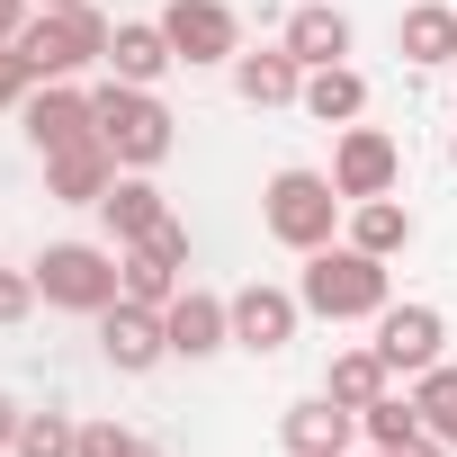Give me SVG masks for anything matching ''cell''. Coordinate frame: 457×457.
Listing matches in <instances>:
<instances>
[{
    "label": "cell",
    "mask_w": 457,
    "mask_h": 457,
    "mask_svg": "<svg viewBox=\"0 0 457 457\" xmlns=\"http://www.w3.org/2000/svg\"><path fill=\"white\" fill-rule=\"evenodd\" d=\"M90 126H99V144L117 153V170H162L170 144H179V117L162 108V90H135V81H117V72L90 90Z\"/></svg>",
    "instance_id": "obj_2"
},
{
    "label": "cell",
    "mask_w": 457,
    "mask_h": 457,
    "mask_svg": "<svg viewBox=\"0 0 457 457\" xmlns=\"http://www.w3.org/2000/svg\"><path fill=\"white\" fill-rule=\"evenodd\" d=\"M10 457H81V421L72 412H28L19 439H10Z\"/></svg>",
    "instance_id": "obj_25"
},
{
    "label": "cell",
    "mask_w": 457,
    "mask_h": 457,
    "mask_svg": "<svg viewBox=\"0 0 457 457\" xmlns=\"http://www.w3.org/2000/svg\"><path fill=\"white\" fill-rule=\"evenodd\" d=\"M99 359H108L117 377H153V368L170 359V332H162V314H153V305H135V296H117V305L99 314Z\"/></svg>",
    "instance_id": "obj_9"
},
{
    "label": "cell",
    "mask_w": 457,
    "mask_h": 457,
    "mask_svg": "<svg viewBox=\"0 0 457 457\" xmlns=\"http://www.w3.org/2000/svg\"><path fill=\"white\" fill-rule=\"evenodd\" d=\"M412 430H421V403H412V395H395V386L359 412V439H368V448H403Z\"/></svg>",
    "instance_id": "obj_24"
},
{
    "label": "cell",
    "mask_w": 457,
    "mask_h": 457,
    "mask_svg": "<svg viewBox=\"0 0 457 457\" xmlns=\"http://www.w3.org/2000/svg\"><path fill=\"white\" fill-rule=\"evenodd\" d=\"M412 403H421V430H439V439L457 448V368H448V359L412 377Z\"/></svg>",
    "instance_id": "obj_26"
},
{
    "label": "cell",
    "mask_w": 457,
    "mask_h": 457,
    "mask_svg": "<svg viewBox=\"0 0 457 457\" xmlns=\"http://www.w3.org/2000/svg\"><path fill=\"white\" fill-rule=\"evenodd\" d=\"M162 332H170V359H215V350H234V296L179 287V296L162 305Z\"/></svg>",
    "instance_id": "obj_10"
},
{
    "label": "cell",
    "mask_w": 457,
    "mask_h": 457,
    "mask_svg": "<svg viewBox=\"0 0 457 457\" xmlns=\"http://www.w3.org/2000/svg\"><path fill=\"white\" fill-rule=\"evenodd\" d=\"M395 46H403V63H421V72L457 63V0H412L403 28H395Z\"/></svg>",
    "instance_id": "obj_18"
},
{
    "label": "cell",
    "mask_w": 457,
    "mask_h": 457,
    "mask_svg": "<svg viewBox=\"0 0 457 457\" xmlns=\"http://www.w3.org/2000/svg\"><path fill=\"white\" fill-rule=\"evenodd\" d=\"M0 457H10V448H0Z\"/></svg>",
    "instance_id": "obj_36"
},
{
    "label": "cell",
    "mask_w": 457,
    "mask_h": 457,
    "mask_svg": "<svg viewBox=\"0 0 457 457\" xmlns=\"http://www.w3.org/2000/svg\"><path fill=\"white\" fill-rule=\"evenodd\" d=\"M386 457H457V448H448L439 430H412V439H403V448H386Z\"/></svg>",
    "instance_id": "obj_30"
},
{
    "label": "cell",
    "mask_w": 457,
    "mask_h": 457,
    "mask_svg": "<svg viewBox=\"0 0 457 457\" xmlns=\"http://www.w3.org/2000/svg\"><path fill=\"white\" fill-rule=\"evenodd\" d=\"M314 126H359L368 117V72H350V63H323V72H305V99H296Z\"/></svg>",
    "instance_id": "obj_20"
},
{
    "label": "cell",
    "mask_w": 457,
    "mask_h": 457,
    "mask_svg": "<svg viewBox=\"0 0 457 457\" xmlns=\"http://www.w3.org/2000/svg\"><path fill=\"white\" fill-rule=\"evenodd\" d=\"M305 72H323V63H350V19L332 10V0H305V10L287 19V37H278Z\"/></svg>",
    "instance_id": "obj_19"
},
{
    "label": "cell",
    "mask_w": 457,
    "mask_h": 457,
    "mask_svg": "<svg viewBox=\"0 0 457 457\" xmlns=\"http://www.w3.org/2000/svg\"><path fill=\"white\" fill-rule=\"evenodd\" d=\"M108 72H117V81H135V90H153L162 72H179V54H170L162 19H117V37H108Z\"/></svg>",
    "instance_id": "obj_16"
},
{
    "label": "cell",
    "mask_w": 457,
    "mask_h": 457,
    "mask_svg": "<svg viewBox=\"0 0 457 457\" xmlns=\"http://www.w3.org/2000/svg\"><path fill=\"white\" fill-rule=\"evenodd\" d=\"M99 215H108V243L126 252V243H144V234H153V224L170 215V197L153 188V170H117V188L99 197Z\"/></svg>",
    "instance_id": "obj_17"
},
{
    "label": "cell",
    "mask_w": 457,
    "mask_h": 457,
    "mask_svg": "<svg viewBox=\"0 0 457 457\" xmlns=\"http://www.w3.org/2000/svg\"><path fill=\"white\" fill-rule=\"evenodd\" d=\"M296 296H305V314H314V323H377V314L395 305L386 261H377V252H359V243H323V252H305Z\"/></svg>",
    "instance_id": "obj_1"
},
{
    "label": "cell",
    "mask_w": 457,
    "mask_h": 457,
    "mask_svg": "<svg viewBox=\"0 0 457 457\" xmlns=\"http://www.w3.org/2000/svg\"><path fill=\"white\" fill-rule=\"evenodd\" d=\"M386 386H395V368L377 359V341H368V350H341V359H332V377H323V395H332V403H350V412H368Z\"/></svg>",
    "instance_id": "obj_22"
},
{
    "label": "cell",
    "mask_w": 457,
    "mask_h": 457,
    "mask_svg": "<svg viewBox=\"0 0 457 457\" xmlns=\"http://www.w3.org/2000/svg\"><path fill=\"white\" fill-rule=\"evenodd\" d=\"M341 215H350V197L332 188V170L287 162V170H270V188H261V224H270V243H287V252H323V243L341 234Z\"/></svg>",
    "instance_id": "obj_3"
},
{
    "label": "cell",
    "mask_w": 457,
    "mask_h": 457,
    "mask_svg": "<svg viewBox=\"0 0 457 457\" xmlns=\"http://www.w3.org/2000/svg\"><path fill=\"white\" fill-rule=\"evenodd\" d=\"M28 99H37V63L19 46H0V108H28Z\"/></svg>",
    "instance_id": "obj_29"
},
{
    "label": "cell",
    "mask_w": 457,
    "mask_h": 457,
    "mask_svg": "<svg viewBox=\"0 0 457 457\" xmlns=\"http://www.w3.org/2000/svg\"><path fill=\"white\" fill-rule=\"evenodd\" d=\"M81 457H162L144 430H117V421H81Z\"/></svg>",
    "instance_id": "obj_27"
},
{
    "label": "cell",
    "mask_w": 457,
    "mask_h": 457,
    "mask_svg": "<svg viewBox=\"0 0 457 457\" xmlns=\"http://www.w3.org/2000/svg\"><path fill=\"white\" fill-rule=\"evenodd\" d=\"M224 72H234V99H243V108H296V99H305V63H296L287 46H261V54H234Z\"/></svg>",
    "instance_id": "obj_15"
},
{
    "label": "cell",
    "mask_w": 457,
    "mask_h": 457,
    "mask_svg": "<svg viewBox=\"0 0 457 457\" xmlns=\"http://www.w3.org/2000/svg\"><path fill=\"white\" fill-rule=\"evenodd\" d=\"M28 270H37V296H46L54 314H90V323H99V314L126 296V270H117L108 243H46Z\"/></svg>",
    "instance_id": "obj_4"
},
{
    "label": "cell",
    "mask_w": 457,
    "mask_h": 457,
    "mask_svg": "<svg viewBox=\"0 0 457 457\" xmlns=\"http://www.w3.org/2000/svg\"><path fill=\"white\" fill-rule=\"evenodd\" d=\"M19 421H28V412H19L10 395H0V448H10V439H19Z\"/></svg>",
    "instance_id": "obj_32"
},
{
    "label": "cell",
    "mask_w": 457,
    "mask_h": 457,
    "mask_svg": "<svg viewBox=\"0 0 457 457\" xmlns=\"http://www.w3.org/2000/svg\"><path fill=\"white\" fill-rule=\"evenodd\" d=\"M162 37H170L179 63H234V54H243L234 0H162Z\"/></svg>",
    "instance_id": "obj_6"
},
{
    "label": "cell",
    "mask_w": 457,
    "mask_h": 457,
    "mask_svg": "<svg viewBox=\"0 0 457 457\" xmlns=\"http://www.w3.org/2000/svg\"><path fill=\"white\" fill-rule=\"evenodd\" d=\"M448 162H457V135H448Z\"/></svg>",
    "instance_id": "obj_34"
},
{
    "label": "cell",
    "mask_w": 457,
    "mask_h": 457,
    "mask_svg": "<svg viewBox=\"0 0 457 457\" xmlns=\"http://www.w3.org/2000/svg\"><path fill=\"white\" fill-rule=\"evenodd\" d=\"M28 19H37V0H0V46H19Z\"/></svg>",
    "instance_id": "obj_31"
},
{
    "label": "cell",
    "mask_w": 457,
    "mask_h": 457,
    "mask_svg": "<svg viewBox=\"0 0 457 457\" xmlns=\"http://www.w3.org/2000/svg\"><path fill=\"white\" fill-rule=\"evenodd\" d=\"M117 188V153L90 135V144H63V153H46V197L54 206H99Z\"/></svg>",
    "instance_id": "obj_13"
},
{
    "label": "cell",
    "mask_w": 457,
    "mask_h": 457,
    "mask_svg": "<svg viewBox=\"0 0 457 457\" xmlns=\"http://www.w3.org/2000/svg\"><path fill=\"white\" fill-rule=\"evenodd\" d=\"M19 126H28L37 153H63V144H90L99 135L90 126V90H72V81H37V99L19 108Z\"/></svg>",
    "instance_id": "obj_12"
},
{
    "label": "cell",
    "mask_w": 457,
    "mask_h": 457,
    "mask_svg": "<svg viewBox=\"0 0 457 457\" xmlns=\"http://www.w3.org/2000/svg\"><path fill=\"white\" fill-rule=\"evenodd\" d=\"M439 341H448V314H439V305H386V314H377V359H386L395 377L439 368Z\"/></svg>",
    "instance_id": "obj_11"
},
{
    "label": "cell",
    "mask_w": 457,
    "mask_h": 457,
    "mask_svg": "<svg viewBox=\"0 0 457 457\" xmlns=\"http://www.w3.org/2000/svg\"><path fill=\"white\" fill-rule=\"evenodd\" d=\"M395 179H403V144H395L386 126H341V144H332V188L359 206V197H395Z\"/></svg>",
    "instance_id": "obj_7"
},
{
    "label": "cell",
    "mask_w": 457,
    "mask_h": 457,
    "mask_svg": "<svg viewBox=\"0 0 457 457\" xmlns=\"http://www.w3.org/2000/svg\"><path fill=\"white\" fill-rule=\"evenodd\" d=\"M368 457H386V448H368Z\"/></svg>",
    "instance_id": "obj_35"
},
{
    "label": "cell",
    "mask_w": 457,
    "mask_h": 457,
    "mask_svg": "<svg viewBox=\"0 0 457 457\" xmlns=\"http://www.w3.org/2000/svg\"><path fill=\"white\" fill-rule=\"evenodd\" d=\"M108 19H99V0H81V10H37L19 28V54L37 63V81H81L90 63H108Z\"/></svg>",
    "instance_id": "obj_5"
},
{
    "label": "cell",
    "mask_w": 457,
    "mask_h": 457,
    "mask_svg": "<svg viewBox=\"0 0 457 457\" xmlns=\"http://www.w3.org/2000/svg\"><path fill=\"white\" fill-rule=\"evenodd\" d=\"M37 10H81V0H37Z\"/></svg>",
    "instance_id": "obj_33"
},
{
    "label": "cell",
    "mask_w": 457,
    "mask_h": 457,
    "mask_svg": "<svg viewBox=\"0 0 457 457\" xmlns=\"http://www.w3.org/2000/svg\"><path fill=\"white\" fill-rule=\"evenodd\" d=\"M296 323H305V296H296V287L252 278V287L234 296V350H252V359H278V350L296 341Z\"/></svg>",
    "instance_id": "obj_8"
},
{
    "label": "cell",
    "mask_w": 457,
    "mask_h": 457,
    "mask_svg": "<svg viewBox=\"0 0 457 457\" xmlns=\"http://www.w3.org/2000/svg\"><path fill=\"white\" fill-rule=\"evenodd\" d=\"M350 243L377 252V261L412 252V206H395V197H359V206H350Z\"/></svg>",
    "instance_id": "obj_21"
},
{
    "label": "cell",
    "mask_w": 457,
    "mask_h": 457,
    "mask_svg": "<svg viewBox=\"0 0 457 457\" xmlns=\"http://www.w3.org/2000/svg\"><path fill=\"white\" fill-rule=\"evenodd\" d=\"M117 270H126V296H135V305H153V314L179 296V261H162L153 243H126V252H117Z\"/></svg>",
    "instance_id": "obj_23"
},
{
    "label": "cell",
    "mask_w": 457,
    "mask_h": 457,
    "mask_svg": "<svg viewBox=\"0 0 457 457\" xmlns=\"http://www.w3.org/2000/svg\"><path fill=\"white\" fill-rule=\"evenodd\" d=\"M37 314V270H0V332Z\"/></svg>",
    "instance_id": "obj_28"
},
{
    "label": "cell",
    "mask_w": 457,
    "mask_h": 457,
    "mask_svg": "<svg viewBox=\"0 0 457 457\" xmlns=\"http://www.w3.org/2000/svg\"><path fill=\"white\" fill-rule=\"evenodd\" d=\"M278 439H287V457H350L359 412H350V403H332V395H305V403H287Z\"/></svg>",
    "instance_id": "obj_14"
}]
</instances>
